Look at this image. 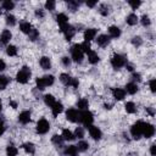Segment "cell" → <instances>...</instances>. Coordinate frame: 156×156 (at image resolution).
<instances>
[{"label":"cell","instance_id":"cell-1","mask_svg":"<svg viewBox=\"0 0 156 156\" xmlns=\"http://www.w3.org/2000/svg\"><path fill=\"white\" fill-rule=\"evenodd\" d=\"M29 77H30V69H29V67L23 66V67L17 72V74H16V80H17L18 83H21V84H24V83L28 82Z\"/></svg>","mask_w":156,"mask_h":156},{"label":"cell","instance_id":"cell-2","mask_svg":"<svg viewBox=\"0 0 156 156\" xmlns=\"http://www.w3.org/2000/svg\"><path fill=\"white\" fill-rule=\"evenodd\" d=\"M78 121H79V122H82L84 126L89 127V126H91V123H93V121H94L93 113H91L90 111H88V110H84V111L79 112Z\"/></svg>","mask_w":156,"mask_h":156},{"label":"cell","instance_id":"cell-3","mask_svg":"<svg viewBox=\"0 0 156 156\" xmlns=\"http://www.w3.org/2000/svg\"><path fill=\"white\" fill-rule=\"evenodd\" d=\"M71 52H72V60L74 61V62H82V60H83V56H84V52L82 51V49H80V45L79 44H76V45H73L72 46V49H71Z\"/></svg>","mask_w":156,"mask_h":156},{"label":"cell","instance_id":"cell-4","mask_svg":"<svg viewBox=\"0 0 156 156\" xmlns=\"http://www.w3.org/2000/svg\"><path fill=\"white\" fill-rule=\"evenodd\" d=\"M143 126H144V122L143 121H138L136 123H134L130 128V133H132V136L134 139H139L141 136V133H143Z\"/></svg>","mask_w":156,"mask_h":156},{"label":"cell","instance_id":"cell-5","mask_svg":"<svg viewBox=\"0 0 156 156\" xmlns=\"http://www.w3.org/2000/svg\"><path fill=\"white\" fill-rule=\"evenodd\" d=\"M49 129H50V124H49V122L45 118H41V119L38 121V123H37V132L39 134H45V133L49 132Z\"/></svg>","mask_w":156,"mask_h":156},{"label":"cell","instance_id":"cell-6","mask_svg":"<svg viewBox=\"0 0 156 156\" xmlns=\"http://www.w3.org/2000/svg\"><path fill=\"white\" fill-rule=\"evenodd\" d=\"M111 65H112L113 68H121L122 66L126 65V58H124L122 55L116 54V55H113L112 58H111Z\"/></svg>","mask_w":156,"mask_h":156},{"label":"cell","instance_id":"cell-7","mask_svg":"<svg viewBox=\"0 0 156 156\" xmlns=\"http://www.w3.org/2000/svg\"><path fill=\"white\" fill-rule=\"evenodd\" d=\"M60 30L65 34L66 40H71V39L73 38L74 33H76L74 28H73L72 26H69V24H66V26H63V27H60Z\"/></svg>","mask_w":156,"mask_h":156},{"label":"cell","instance_id":"cell-8","mask_svg":"<svg viewBox=\"0 0 156 156\" xmlns=\"http://www.w3.org/2000/svg\"><path fill=\"white\" fill-rule=\"evenodd\" d=\"M154 133H155V128H154V126L150 124V123H145V122H144L141 135H144L145 138H151V136L154 135Z\"/></svg>","mask_w":156,"mask_h":156},{"label":"cell","instance_id":"cell-9","mask_svg":"<svg viewBox=\"0 0 156 156\" xmlns=\"http://www.w3.org/2000/svg\"><path fill=\"white\" fill-rule=\"evenodd\" d=\"M89 128V134H90V136L94 139V140H100L101 139V130L98 128V127H95V126H89L88 127Z\"/></svg>","mask_w":156,"mask_h":156},{"label":"cell","instance_id":"cell-10","mask_svg":"<svg viewBox=\"0 0 156 156\" xmlns=\"http://www.w3.org/2000/svg\"><path fill=\"white\" fill-rule=\"evenodd\" d=\"M78 116H79V112L76 110V108H69L66 111V118L69 121V122H76L78 121Z\"/></svg>","mask_w":156,"mask_h":156},{"label":"cell","instance_id":"cell-11","mask_svg":"<svg viewBox=\"0 0 156 156\" xmlns=\"http://www.w3.org/2000/svg\"><path fill=\"white\" fill-rule=\"evenodd\" d=\"M11 38H12L11 32H10L9 29H5V30H2V33H1V35H0V41H1L2 44H7V43L11 40Z\"/></svg>","mask_w":156,"mask_h":156},{"label":"cell","instance_id":"cell-12","mask_svg":"<svg viewBox=\"0 0 156 156\" xmlns=\"http://www.w3.org/2000/svg\"><path fill=\"white\" fill-rule=\"evenodd\" d=\"M95 35H96V29H94V28H89V29H87L85 32H84V39H85V41H90V40H93L94 38H95Z\"/></svg>","mask_w":156,"mask_h":156},{"label":"cell","instance_id":"cell-13","mask_svg":"<svg viewBox=\"0 0 156 156\" xmlns=\"http://www.w3.org/2000/svg\"><path fill=\"white\" fill-rule=\"evenodd\" d=\"M112 94H113V98H115L116 100H122V99H124V96H126L124 89H121V88H115V89L112 90Z\"/></svg>","mask_w":156,"mask_h":156},{"label":"cell","instance_id":"cell-14","mask_svg":"<svg viewBox=\"0 0 156 156\" xmlns=\"http://www.w3.org/2000/svg\"><path fill=\"white\" fill-rule=\"evenodd\" d=\"M18 121H20L21 123H23V124H27V123L30 121V112H29V111H23V112H21L20 116H18Z\"/></svg>","mask_w":156,"mask_h":156},{"label":"cell","instance_id":"cell-15","mask_svg":"<svg viewBox=\"0 0 156 156\" xmlns=\"http://www.w3.org/2000/svg\"><path fill=\"white\" fill-rule=\"evenodd\" d=\"M96 41H98V45H100V46L104 48V46H107V45H108V43H110V38H108L107 35H105V34H101V35L98 37Z\"/></svg>","mask_w":156,"mask_h":156},{"label":"cell","instance_id":"cell-16","mask_svg":"<svg viewBox=\"0 0 156 156\" xmlns=\"http://www.w3.org/2000/svg\"><path fill=\"white\" fill-rule=\"evenodd\" d=\"M77 152H78V149L76 145H69L65 149V155L66 156H77Z\"/></svg>","mask_w":156,"mask_h":156},{"label":"cell","instance_id":"cell-17","mask_svg":"<svg viewBox=\"0 0 156 156\" xmlns=\"http://www.w3.org/2000/svg\"><path fill=\"white\" fill-rule=\"evenodd\" d=\"M88 60H89V62L90 63H98L99 62V60H100V57H99V55L95 52V51H93V50H90L89 52H88Z\"/></svg>","mask_w":156,"mask_h":156},{"label":"cell","instance_id":"cell-18","mask_svg":"<svg viewBox=\"0 0 156 156\" xmlns=\"http://www.w3.org/2000/svg\"><path fill=\"white\" fill-rule=\"evenodd\" d=\"M51 108H52V115H54V117H57V116L62 112L63 106H62V104H61V102H55V104H54V106H52Z\"/></svg>","mask_w":156,"mask_h":156},{"label":"cell","instance_id":"cell-19","mask_svg":"<svg viewBox=\"0 0 156 156\" xmlns=\"http://www.w3.org/2000/svg\"><path fill=\"white\" fill-rule=\"evenodd\" d=\"M56 21H57V23H58L60 27H63V26L67 24L68 18H67V16H66L65 13H58V15L56 16Z\"/></svg>","mask_w":156,"mask_h":156},{"label":"cell","instance_id":"cell-20","mask_svg":"<svg viewBox=\"0 0 156 156\" xmlns=\"http://www.w3.org/2000/svg\"><path fill=\"white\" fill-rule=\"evenodd\" d=\"M39 63H40L41 68H44V69H49V68L51 67V62H50V58H49V57H46V56H43V57L40 58Z\"/></svg>","mask_w":156,"mask_h":156},{"label":"cell","instance_id":"cell-21","mask_svg":"<svg viewBox=\"0 0 156 156\" xmlns=\"http://www.w3.org/2000/svg\"><path fill=\"white\" fill-rule=\"evenodd\" d=\"M124 91H127L128 94H135L136 91H138V85L135 84V83H128L127 85H126V90Z\"/></svg>","mask_w":156,"mask_h":156},{"label":"cell","instance_id":"cell-22","mask_svg":"<svg viewBox=\"0 0 156 156\" xmlns=\"http://www.w3.org/2000/svg\"><path fill=\"white\" fill-rule=\"evenodd\" d=\"M108 33H110V35H111L112 38H118V37L121 35V30H119V28L116 27V26H111V27L108 28Z\"/></svg>","mask_w":156,"mask_h":156},{"label":"cell","instance_id":"cell-23","mask_svg":"<svg viewBox=\"0 0 156 156\" xmlns=\"http://www.w3.org/2000/svg\"><path fill=\"white\" fill-rule=\"evenodd\" d=\"M20 29H21L23 33L29 34V33H30V30H32V26H30V23H29V22H22V23L20 24Z\"/></svg>","mask_w":156,"mask_h":156},{"label":"cell","instance_id":"cell-24","mask_svg":"<svg viewBox=\"0 0 156 156\" xmlns=\"http://www.w3.org/2000/svg\"><path fill=\"white\" fill-rule=\"evenodd\" d=\"M60 80L65 84V85H71V82H72V77L67 73H62L60 76Z\"/></svg>","mask_w":156,"mask_h":156},{"label":"cell","instance_id":"cell-25","mask_svg":"<svg viewBox=\"0 0 156 156\" xmlns=\"http://www.w3.org/2000/svg\"><path fill=\"white\" fill-rule=\"evenodd\" d=\"M44 102H45L49 107H52L56 101H55V98H54L51 94H46V95L44 96Z\"/></svg>","mask_w":156,"mask_h":156},{"label":"cell","instance_id":"cell-26","mask_svg":"<svg viewBox=\"0 0 156 156\" xmlns=\"http://www.w3.org/2000/svg\"><path fill=\"white\" fill-rule=\"evenodd\" d=\"M126 21H127V23H128L129 26H134V24H136V22H138V17H136L135 13H130V15L127 16Z\"/></svg>","mask_w":156,"mask_h":156},{"label":"cell","instance_id":"cell-27","mask_svg":"<svg viewBox=\"0 0 156 156\" xmlns=\"http://www.w3.org/2000/svg\"><path fill=\"white\" fill-rule=\"evenodd\" d=\"M41 79H43V83H44L45 87H48V85H52V84H54V80H55L54 76H51V74H49V76H44V77H41Z\"/></svg>","mask_w":156,"mask_h":156},{"label":"cell","instance_id":"cell-28","mask_svg":"<svg viewBox=\"0 0 156 156\" xmlns=\"http://www.w3.org/2000/svg\"><path fill=\"white\" fill-rule=\"evenodd\" d=\"M61 136L63 138V140H73L74 139V134L71 130H68V129H63Z\"/></svg>","mask_w":156,"mask_h":156},{"label":"cell","instance_id":"cell-29","mask_svg":"<svg viewBox=\"0 0 156 156\" xmlns=\"http://www.w3.org/2000/svg\"><path fill=\"white\" fill-rule=\"evenodd\" d=\"M88 106H89V102H88V100L87 99H80V100H78L77 101V107L78 108H80V110H87L88 108Z\"/></svg>","mask_w":156,"mask_h":156},{"label":"cell","instance_id":"cell-30","mask_svg":"<svg viewBox=\"0 0 156 156\" xmlns=\"http://www.w3.org/2000/svg\"><path fill=\"white\" fill-rule=\"evenodd\" d=\"M124 108H126V111H127L128 113H134V112L136 111V107H135L134 102H132V101L127 102V104L124 105Z\"/></svg>","mask_w":156,"mask_h":156},{"label":"cell","instance_id":"cell-31","mask_svg":"<svg viewBox=\"0 0 156 156\" xmlns=\"http://www.w3.org/2000/svg\"><path fill=\"white\" fill-rule=\"evenodd\" d=\"M22 147L24 149V151L27 152V154H33L34 152V145L32 144V143H24L23 145H22Z\"/></svg>","mask_w":156,"mask_h":156},{"label":"cell","instance_id":"cell-32","mask_svg":"<svg viewBox=\"0 0 156 156\" xmlns=\"http://www.w3.org/2000/svg\"><path fill=\"white\" fill-rule=\"evenodd\" d=\"M9 82H10V79L6 76H0V90H4L7 87Z\"/></svg>","mask_w":156,"mask_h":156},{"label":"cell","instance_id":"cell-33","mask_svg":"<svg viewBox=\"0 0 156 156\" xmlns=\"http://www.w3.org/2000/svg\"><path fill=\"white\" fill-rule=\"evenodd\" d=\"M6 54L9 56H16L17 55V48L15 45H9L6 48Z\"/></svg>","mask_w":156,"mask_h":156},{"label":"cell","instance_id":"cell-34","mask_svg":"<svg viewBox=\"0 0 156 156\" xmlns=\"http://www.w3.org/2000/svg\"><path fill=\"white\" fill-rule=\"evenodd\" d=\"M17 152H18V150H17L15 146H12V145H9V146L6 147V154H7V156H17Z\"/></svg>","mask_w":156,"mask_h":156},{"label":"cell","instance_id":"cell-35","mask_svg":"<svg viewBox=\"0 0 156 156\" xmlns=\"http://www.w3.org/2000/svg\"><path fill=\"white\" fill-rule=\"evenodd\" d=\"M77 146V149H78V151H85V150H88V147H89V144L87 143V141H79L78 143V145H76Z\"/></svg>","mask_w":156,"mask_h":156},{"label":"cell","instance_id":"cell-36","mask_svg":"<svg viewBox=\"0 0 156 156\" xmlns=\"http://www.w3.org/2000/svg\"><path fill=\"white\" fill-rule=\"evenodd\" d=\"M51 140H52V143H54L55 145H60V146H61L62 143H63V138H62L61 135H57V134H55Z\"/></svg>","mask_w":156,"mask_h":156},{"label":"cell","instance_id":"cell-37","mask_svg":"<svg viewBox=\"0 0 156 156\" xmlns=\"http://www.w3.org/2000/svg\"><path fill=\"white\" fill-rule=\"evenodd\" d=\"M6 24H7V26H15V24H16V18H15V16L7 15V16H6Z\"/></svg>","mask_w":156,"mask_h":156},{"label":"cell","instance_id":"cell-38","mask_svg":"<svg viewBox=\"0 0 156 156\" xmlns=\"http://www.w3.org/2000/svg\"><path fill=\"white\" fill-rule=\"evenodd\" d=\"M28 35H29V39H30L32 41H34V40H37V39H38L39 33H38V30H37V29L32 28V30H30V33H29Z\"/></svg>","mask_w":156,"mask_h":156},{"label":"cell","instance_id":"cell-39","mask_svg":"<svg viewBox=\"0 0 156 156\" xmlns=\"http://www.w3.org/2000/svg\"><path fill=\"white\" fill-rule=\"evenodd\" d=\"M80 45V49H82V51L83 52H85V54H88L91 49H90V45H89V43L88 41H84V43H82V44H79Z\"/></svg>","mask_w":156,"mask_h":156},{"label":"cell","instance_id":"cell-40","mask_svg":"<svg viewBox=\"0 0 156 156\" xmlns=\"http://www.w3.org/2000/svg\"><path fill=\"white\" fill-rule=\"evenodd\" d=\"M55 6H56V2L52 1V0H48V1L45 2V7H46V10L52 11V10H55Z\"/></svg>","mask_w":156,"mask_h":156},{"label":"cell","instance_id":"cell-41","mask_svg":"<svg viewBox=\"0 0 156 156\" xmlns=\"http://www.w3.org/2000/svg\"><path fill=\"white\" fill-rule=\"evenodd\" d=\"M13 6H15V4H13L12 1H10V0H7V1H4V2H2V7H4L5 10H12V9H13Z\"/></svg>","mask_w":156,"mask_h":156},{"label":"cell","instance_id":"cell-42","mask_svg":"<svg viewBox=\"0 0 156 156\" xmlns=\"http://www.w3.org/2000/svg\"><path fill=\"white\" fill-rule=\"evenodd\" d=\"M74 136H78V138H83L84 136V130L82 127H77L76 130H74Z\"/></svg>","mask_w":156,"mask_h":156},{"label":"cell","instance_id":"cell-43","mask_svg":"<svg viewBox=\"0 0 156 156\" xmlns=\"http://www.w3.org/2000/svg\"><path fill=\"white\" fill-rule=\"evenodd\" d=\"M78 6H79V2H77V1H68V7L72 11H76Z\"/></svg>","mask_w":156,"mask_h":156},{"label":"cell","instance_id":"cell-44","mask_svg":"<svg viewBox=\"0 0 156 156\" xmlns=\"http://www.w3.org/2000/svg\"><path fill=\"white\" fill-rule=\"evenodd\" d=\"M35 84H37V88H38V89H40V90H43V89L45 88V85H44V83H43V79H41V78H37V79H35Z\"/></svg>","mask_w":156,"mask_h":156},{"label":"cell","instance_id":"cell-45","mask_svg":"<svg viewBox=\"0 0 156 156\" xmlns=\"http://www.w3.org/2000/svg\"><path fill=\"white\" fill-rule=\"evenodd\" d=\"M100 13H101L102 16H107V15H108V7H107L106 5H101V6H100Z\"/></svg>","mask_w":156,"mask_h":156},{"label":"cell","instance_id":"cell-46","mask_svg":"<svg viewBox=\"0 0 156 156\" xmlns=\"http://www.w3.org/2000/svg\"><path fill=\"white\" fill-rule=\"evenodd\" d=\"M141 24L145 26V27H146V26H150V18H149L146 15H144V16L141 17Z\"/></svg>","mask_w":156,"mask_h":156},{"label":"cell","instance_id":"cell-47","mask_svg":"<svg viewBox=\"0 0 156 156\" xmlns=\"http://www.w3.org/2000/svg\"><path fill=\"white\" fill-rule=\"evenodd\" d=\"M128 4H129L133 9H136V7H139V6H140V4H141V2H140V1H135V0H129V1H128Z\"/></svg>","mask_w":156,"mask_h":156},{"label":"cell","instance_id":"cell-48","mask_svg":"<svg viewBox=\"0 0 156 156\" xmlns=\"http://www.w3.org/2000/svg\"><path fill=\"white\" fill-rule=\"evenodd\" d=\"M150 89H151L152 93L156 91V79H151L150 80Z\"/></svg>","mask_w":156,"mask_h":156},{"label":"cell","instance_id":"cell-49","mask_svg":"<svg viewBox=\"0 0 156 156\" xmlns=\"http://www.w3.org/2000/svg\"><path fill=\"white\" fill-rule=\"evenodd\" d=\"M132 41H133V44H134V45H140V44H141V39H140L139 37H134Z\"/></svg>","mask_w":156,"mask_h":156},{"label":"cell","instance_id":"cell-50","mask_svg":"<svg viewBox=\"0 0 156 156\" xmlns=\"http://www.w3.org/2000/svg\"><path fill=\"white\" fill-rule=\"evenodd\" d=\"M62 63H63L65 66H69V65H71V60H69L67 56H65V57H62Z\"/></svg>","mask_w":156,"mask_h":156},{"label":"cell","instance_id":"cell-51","mask_svg":"<svg viewBox=\"0 0 156 156\" xmlns=\"http://www.w3.org/2000/svg\"><path fill=\"white\" fill-rule=\"evenodd\" d=\"M78 84H79V82H78V79H77V78H72V82H71V85H72L73 88H77V87H78Z\"/></svg>","mask_w":156,"mask_h":156},{"label":"cell","instance_id":"cell-52","mask_svg":"<svg viewBox=\"0 0 156 156\" xmlns=\"http://www.w3.org/2000/svg\"><path fill=\"white\" fill-rule=\"evenodd\" d=\"M5 132V124H4V121L0 118V135Z\"/></svg>","mask_w":156,"mask_h":156},{"label":"cell","instance_id":"cell-53","mask_svg":"<svg viewBox=\"0 0 156 156\" xmlns=\"http://www.w3.org/2000/svg\"><path fill=\"white\" fill-rule=\"evenodd\" d=\"M150 152H151L152 156H156V145H155V144L151 145V147H150Z\"/></svg>","mask_w":156,"mask_h":156},{"label":"cell","instance_id":"cell-54","mask_svg":"<svg viewBox=\"0 0 156 156\" xmlns=\"http://www.w3.org/2000/svg\"><path fill=\"white\" fill-rule=\"evenodd\" d=\"M5 67H6V63L2 60H0V72H2L5 69Z\"/></svg>","mask_w":156,"mask_h":156},{"label":"cell","instance_id":"cell-55","mask_svg":"<svg viewBox=\"0 0 156 156\" xmlns=\"http://www.w3.org/2000/svg\"><path fill=\"white\" fill-rule=\"evenodd\" d=\"M87 5H88L89 7H94V6L96 5V1H88V2H87Z\"/></svg>","mask_w":156,"mask_h":156},{"label":"cell","instance_id":"cell-56","mask_svg":"<svg viewBox=\"0 0 156 156\" xmlns=\"http://www.w3.org/2000/svg\"><path fill=\"white\" fill-rule=\"evenodd\" d=\"M35 15L39 16V17H43V16H44V12H43L41 10H37V11H35Z\"/></svg>","mask_w":156,"mask_h":156},{"label":"cell","instance_id":"cell-57","mask_svg":"<svg viewBox=\"0 0 156 156\" xmlns=\"http://www.w3.org/2000/svg\"><path fill=\"white\" fill-rule=\"evenodd\" d=\"M133 79H135V80H140V74H139V73H134V74H133Z\"/></svg>","mask_w":156,"mask_h":156},{"label":"cell","instance_id":"cell-58","mask_svg":"<svg viewBox=\"0 0 156 156\" xmlns=\"http://www.w3.org/2000/svg\"><path fill=\"white\" fill-rule=\"evenodd\" d=\"M10 105H11L13 108H16V107H17V104H16L15 101H10Z\"/></svg>","mask_w":156,"mask_h":156},{"label":"cell","instance_id":"cell-59","mask_svg":"<svg viewBox=\"0 0 156 156\" xmlns=\"http://www.w3.org/2000/svg\"><path fill=\"white\" fill-rule=\"evenodd\" d=\"M127 69H129V71H133V66H132V65H127Z\"/></svg>","mask_w":156,"mask_h":156},{"label":"cell","instance_id":"cell-60","mask_svg":"<svg viewBox=\"0 0 156 156\" xmlns=\"http://www.w3.org/2000/svg\"><path fill=\"white\" fill-rule=\"evenodd\" d=\"M105 108H106V110H110V108H111V105H110V104H105Z\"/></svg>","mask_w":156,"mask_h":156},{"label":"cell","instance_id":"cell-61","mask_svg":"<svg viewBox=\"0 0 156 156\" xmlns=\"http://www.w3.org/2000/svg\"><path fill=\"white\" fill-rule=\"evenodd\" d=\"M1 108H2V102H1V100H0V111H1Z\"/></svg>","mask_w":156,"mask_h":156},{"label":"cell","instance_id":"cell-62","mask_svg":"<svg viewBox=\"0 0 156 156\" xmlns=\"http://www.w3.org/2000/svg\"><path fill=\"white\" fill-rule=\"evenodd\" d=\"M0 15H1V10H0Z\"/></svg>","mask_w":156,"mask_h":156}]
</instances>
